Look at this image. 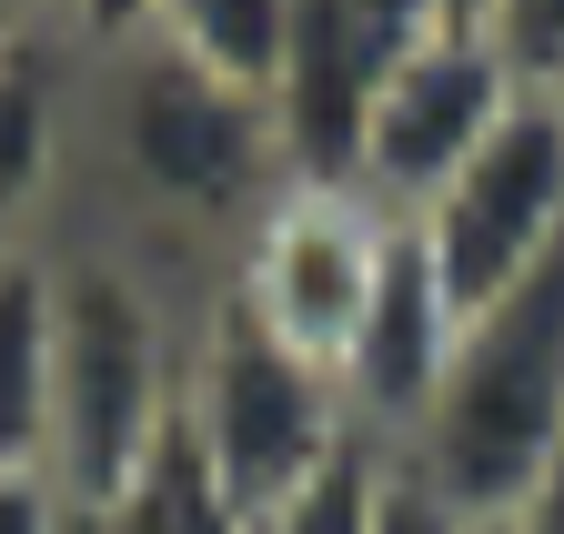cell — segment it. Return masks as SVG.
Wrapping results in <instances>:
<instances>
[{"label":"cell","mask_w":564,"mask_h":534,"mask_svg":"<svg viewBox=\"0 0 564 534\" xmlns=\"http://www.w3.org/2000/svg\"><path fill=\"white\" fill-rule=\"evenodd\" d=\"M82 182L111 203L121 242H141L152 262L162 242H182L212 273L232 232L293 182V162L262 91H232L131 31L82 51Z\"/></svg>","instance_id":"6da1fadb"},{"label":"cell","mask_w":564,"mask_h":534,"mask_svg":"<svg viewBox=\"0 0 564 534\" xmlns=\"http://www.w3.org/2000/svg\"><path fill=\"white\" fill-rule=\"evenodd\" d=\"M192 293L141 242H121L101 222L91 232L61 222V242H51V484L82 504V524L182 424Z\"/></svg>","instance_id":"7a4b0ae2"},{"label":"cell","mask_w":564,"mask_h":534,"mask_svg":"<svg viewBox=\"0 0 564 534\" xmlns=\"http://www.w3.org/2000/svg\"><path fill=\"white\" fill-rule=\"evenodd\" d=\"M454 524H514L564 464V252L454 333L423 434L393 454Z\"/></svg>","instance_id":"3957f363"},{"label":"cell","mask_w":564,"mask_h":534,"mask_svg":"<svg viewBox=\"0 0 564 534\" xmlns=\"http://www.w3.org/2000/svg\"><path fill=\"white\" fill-rule=\"evenodd\" d=\"M182 444L212 464V484L242 514H272L364 434H352L343 383L323 363L272 344L242 303H223V283H202L192 333H182Z\"/></svg>","instance_id":"277c9868"},{"label":"cell","mask_w":564,"mask_h":534,"mask_svg":"<svg viewBox=\"0 0 564 534\" xmlns=\"http://www.w3.org/2000/svg\"><path fill=\"white\" fill-rule=\"evenodd\" d=\"M393 212H373L352 182H282L272 203L232 232V252L212 262L223 303H242L272 344H293L303 363H343L352 323H364L373 283H383V252H393Z\"/></svg>","instance_id":"5b68a950"},{"label":"cell","mask_w":564,"mask_h":534,"mask_svg":"<svg viewBox=\"0 0 564 534\" xmlns=\"http://www.w3.org/2000/svg\"><path fill=\"white\" fill-rule=\"evenodd\" d=\"M403 232H413L423 262H434L454 323H474L524 273H544V262L564 252V111H554V91H524L505 111V131H494Z\"/></svg>","instance_id":"8992f818"},{"label":"cell","mask_w":564,"mask_h":534,"mask_svg":"<svg viewBox=\"0 0 564 534\" xmlns=\"http://www.w3.org/2000/svg\"><path fill=\"white\" fill-rule=\"evenodd\" d=\"M514 101H524V81L494 61L484 31H434L423 51H403L393 72H383L364 131H352V172H343V182L364 192L373 212L413 222V212L494 142V131H505Z\"/></svg>","instance_id":"52a82bcc"},{"label":"cell","mask_w":564,"mask_h":534,"mask_svg":"<svg viewBox=\"0 0 564 534\" xmlns=\"http://www.w3.org/2000/svg\"><path fill=\"white\" fill-rule=\"evenodd\" d=\"M454 333H464V323H454V303H444V283H434V262L413 252V232H393L383 283H373L364 323H352V344H343V363H333L343 414H352V434H364L373 454H403V444L423 434L434 383H444V363H454Z\"/></svg>","instance_id":"ba28073f"},{"label":"cell","mask_w":564,"mask_h":534,"mask_svg":"<svg viewBox=\"0 0 564 534\" xmlns=\"http://www.w3.org/2000/svg\"><path fill=\"white\" fill-rule=\"evenodd\" d=\"M82 192V41L31 31L0 51V252L61 242Z\"/></svg>","instance_id":"9c48e42d"},{"label":"cell","mask_w":564,"mask_h":534,"mask_svg":"<svg viewBox=\"0 0 564 534\" xmlns=\"http://www.w3.org/2000/svg\"><path fill=\"white\" fill-rule=\"evenodd\" d=\"M0 475H51V242L0 252Z\"/></svg>","instance_id":"30bf717a"},{"label":"cell","mask_w":564,"mask_h":534,"mask_svg":"<svg viewBox=\"0 0 564 534\" xmlns=\"http://www.w3.org/2000/svg\"><path fill=\"white\" fill-rule=\"evenodd\" d=\"M282 31H293V0H152L141 11V41H162L172 61L262 101L282 81Z\"/></svg>","instance_id":"8fae6325"},{"label":"cell","mask_w":564,"mask_h":534,"mask_svg":"<svg viewBox=\"0 0 564 534\" xmlns=\"http://www.w3.org/2000/svg\"><path fill=\"white\" fill-rule=\"evenodd\" d=\"M91 534H252V514L212 484V464H202V454L182 444V424H172V444L91 514Z\"/></svg>","instance_id":"7c38bea8"},{"label":"cell","mask_w":564,"mask_h":534,"mask_svg":"<svg viewBox=\"0 0 564 534\" xmlns=\"http://www.w3.org/2000/svg\"><path fill=\"white\" fill-rule=\"evenodd\" d=\"M383 475H393V454L352 444V454L323 464L303 494H282L272 514H252V534H373V514H383Z\"/></svg>","instance_id":"4fadbf2b"},{"label":"cell","mask_w":564,"mask_h":534,"mask_svg":"<svg viewBox=\"0 0 564 534\" xmlns=\"http://www.w3.org/2000/svg\"><path fill=\"white\" fill-rule=\"evenodd\" d=\"M484 41L524 91H564V0H494Z\"/></svg>","instance_id":"5bb4252c"},{"label":"cell","mask_w":564,"mask_h":534,"mask_svg":"<svg viewBox=\"0 0 564 534\" xmlns=\"http://www.w3.org/2000/svg\"><path fill=\"white\" fill-rule=\"evenodd\" d=\"M0 534H82V504L51 475H0Z\"/></svg>","instance_id":"9a60e30c"},{"label":"cell","mask_w":564,"mask_h":534,"mask_svg":"<svg viewBox=\"0 0 564 534\" xmlns=\"http://www.w3.org/2000/svg\"><path fill=\"white\" fill-rule=\"evenodd\" d=\"M373 534H464V524H454V514H444V504L393 464V475H383V514H373Z\"/></svg>","instance_id":"2e32d148"},{"label":"cell","mask_w":564,"mask_h":534,"mask_svg":"<svg viewBox=\"0 0 564 534\" xmlns=\"http://www.w3.org/2000/svg\"><path fill=\"white\" fill-rule=\"evenodd\" d=\"M514 534H564V464H554V475L534 484V504L514 514Z\"/></svg>","instance_id":"e0dca14e"},{"label":"cell","mask_w":564,"mask_h":534,"mask_svg":"<svg viewBox=\"0 0 564 534\" xmlns=\"http://www.w3.org/2000/svg\"><path fill=\"white\" fill-rule=\"evenodd\" d=\"M141 11H152V0H101V11H91V31H82V51H101V41H131V31H141Z\"/></svg>","instance_id":"ac0fdd59"},{"label":"cell","mask_w":564,"mask_h":534,"mask_svg":"<svg viewBox=\"0 0 564 534\" xmlns=\"http://www.w3.org/2000/svg\"><path fill=\"white\" fill-rule=\"evenodd\" d=\"M31 11H41V31H61V41H82L101 0H31Z\"/></svg>","instance_id":"d6986e66"},{"label":"cell","mask_w":564,"mask_h":534,"mask_svg":"<svg viewBox=\"0 0 564 534\" xmlns=\"http://www.w3.org/2000/svg\"><path fill=\"white\" fill-rule=\"evenodd\" d=\"M41 31V11H31V0H0V51H21Z\"/></svg>","instance_id":"ffe728a7"},{"label":"cell","mask_w":564,"mask_h":534,"mask_svg":"<svg viewBox=\"0 0 564 534\" xmlns=\"http://www.w3.org/2000/svg\"><path fill=\"white\" fill-rule=\"evenodd\" d=\"M434 11H444V31H484V21H494V0H434Z\"/></svg>","instance_id":"44dd1931"},{"label":"cell","mask_w":564,"mask_h":534,"mask_svg":"<svg viewBox=\"0 0 564 534\" xmlns=\"http://www.w3.org/2000/svg\"><path fill=\"white\" fill-rule=\"evenodd\" d=\"M464 534H514V524H464Z\"/></svg>","instance_id":"7402d4cb"},{"label":"cell","mask_w":564,"mask_h":534,"mask_svg":"<svg viewBox=\"0 0 564 534\" xmlns=\"http://www.w3.org/2000/svg\"><path fill=\"white\" fill-rule=\"evenodd\" d=\"M554 111H564V91H554Z\"/></svg>","instance_id":"603a6c76"},{"label":"cell","mask_w":564,"mask_h":534,"mask_svg":"<svg viewBox=\"0 0 564 534\" xmlns=\"http://www.w3.org/2000/svg\"><path fill=\"white\" fill-rule=\"evenodd\" d=\"M82 534H91V524H82Z\"/></svg>","instance_id":"cb8c5ba5"}]
</instances>
